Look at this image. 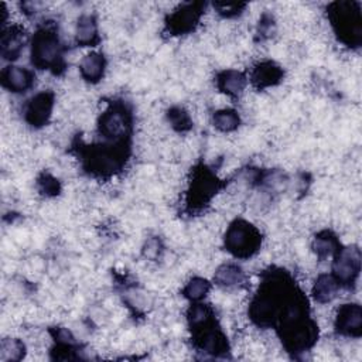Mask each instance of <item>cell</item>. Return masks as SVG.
Wrapping results in <instances>:
<instances>
[{
	"label": "cell",
	"mask_w": 362,
	"mask_h": 362,
	"mask_svg": "<svg viewBox=\"0 0 362 362\" xmlns=\"http://www.w3.org/2000/svg\"><path fill=\"white\" fill-rule=\"evenodd\" d=\"M339 247L341 246H339L337 238L329 230H322L318 235H315V238H314L313 249L320 260L334 256Z\"/></svg>",
	"instance_id": "20"
},
{
	"label": "cell",
	"mask_w": 362,
	"mask_h": 362,
	"mask_svg": "<svg viewBox=\"0 0 362 362\" xmlns=\"http://www.w3.org/2000/svg\"><path fill=\"white\" fill-rule=\"evenodd\" d=\"M64 47L54 28L41 27L33 37L31 62L40 69H51L59 74L65 69Z\"/></svg>",
	"instance_id": "2"
},
{
	"label": "cell",
	"mask_w": 362,
	"mask_h": 362,
	"mask_svg": "<svg viewBox=\"0 0 362 362\" xmlns=\"http://www.w3.org/2000/svg\"><path fill=\"white\" fill-rule=\"evenodd\" d=\"M339 286L335 281V279L329 274H321L314 283L313 287V296L318 303H329L331 300L335 298L337 291Z\"/></svg>",
	"instance_id": "19"
},
{
	"label": "cell",
	"mask_w": 362,
	"mask_h": 362,
	"mask_svg": "<svg viewBox=\"0 0 362 362\" xmlns=\"http://www.w3.org/2000/svg\"><path fill=\"white\" fill-rule=\"evenodd\" d=\"M99 134L115 143H126L132 132V113L123 102H113L100 115Z\"/></svg>",
	"instance_id": "5"
},
{
	"label": "cell",
	"mask_w": 362,
	"mask_h": 362,
	"mask_svg": "<svg viewBox=\"0 0 362 362\" xmlns=\"http://www.w3.org/2000/svg\"><path fill=\"white\" fill-rule=\"evenodd\" d=\"M191 329L194 332L195 345L201 351L212 355H222L228 351L226 337L218 327H215L214 317L202 324L191 327Z\"/></svg>",
	"instance_id": "8"
},
{
	"label": "cell",
	"mask_w": 362,
	"mask_h": 362,
	"mask_svg": "<svg viewBox=\"0 0 362 362\" xmlns=\"http://www.w3.org/2000/svg\"><path fill=\"white\" fill-rule=\"evenodd\" d=\"M260 245L262 233L245 219L233 221L225 233V247L235 257L247 259L260 249Z\"/></svg>",
	"instance_id": "4"
},
{
	"label": "cell",
	"mask_w": 362,
	"mask_h": 362,
	"mask_svg": "<svg viewBox=\"0 0 362 362\" xmlns=\"http://www.w3.org/2000/svg\"><path fill=\"white\" fill-rule=\"evenodd\" d=\"M51 334L57 344H75V338L66 328H54L51 329Z\"/></svg>",
	"instance_id": "28"
},
{
	"label": "cell",
	"mask_w": 362,
	"mask_h": 362,
	"mask_svg": "<svg viewBox=\"0 0 362 362\" xmlns=\"http://www.w3.org/2000/svg\"><path fill=\"white\" fill-rule=\"evenodd\" d=\"M54 107V93L51 90H44L34 95L24 112L25 122L33 127H42L48 123Z\"/></svg>",
	"instance_id": "10"
},
{
	"label": "cell",
	"mask_w": 362,
	"mask_h": 362,
	"mask_svg": "<svg viewBox=\"0 0 362 362\" xmlns=\"http://www.w3.org/2000/svg\"><path fill=\"white\" fill-rule=\"evenodd\" d=\"M219 187H221L219 180H216V177L208 168L204 167L195 171L194 180L191 182L189 197H188L189 205L198 206V205L208 204V201L219 189Z\"/></svg>",
	"instance_id": "9"
},
{
	"label": "cell",
	"mask_w": 362,
	"mask_h": 362,
	"mask_svg": "<svg viewBox=\"0 0 362 362\" xmlns=\"http://www.w3.org/2000/svg\"><path fill=\"white\" fill-rule=\"evenodd\" d=\"M211 288V283L202 277H192L182 290L185 298L191 301H199L206 296Z\"/></svg>",
	"instance_id": "23"
},
{
	"label": "cell",
	"mask_w": 362,
	"mask_h": 362,
	"mask_svg": "<svg viewBox=\"0 0 362 362\" xmlns=\"http://www.w3.org/2000/svg\"><path fill=\"white\" fill-rule=\"evenodd\" d=\"M359 7L358 1H335L328 7V17L337 37L349 47H359L362 41Z\"/></svg>",
	"instance_id": "1"
},
{
	"label": "cell",
	"mask_w": 362,
	"mask_h": 362,
	"mask_svg": "<svg viewBox=\"0 0 362 362\" xmlns=\"http://www.w3.org/2000/svg\"><path fill=\"white\" fill-rule=\"evenodd\" d=\"M283 69L273 61H262L252 71V83L257 89L277 85L283 79Z\"/></svg>",
	"instance_id": "14"
},
{
	"label": "cell",
	"mask_w": 362,
	"mask_h": 362,
	"mask_svg": "<svg viewBox=\"0 0 362 362\" xmlns=\"http://www.w3.org/2000/svg\"><path fill=\"white\" fill-rule=\"evenodd\" d=\"M245 273L243 270L233 263H226L222 264L214 276V280L216 284L223 286V287H233V286H240L245 281Z\"/></svg>",
	"instance_id": "18"
},
{
	"label": "cell",
	"mask_w": 362,
	"mask_h": 362,
	"mask_svg": "<svg viewBox=\"0 0 362 362\" xmlns=\"http://www.w3.org/2000/svg\"><path fill=\"white\" fill-rule=\"evenodd\" d=\"M75 40L82 47L95 45V44L99 42L98 23H96L95 16H92V14H82L78 18L76 28H75Z\"/></svg>",
	"instance_id": "15"
},
{
	"label": "cell",
	"mask_w": 362,
	"mask_h": 362,
	"mask_svg": "<svg viewBox=\"0 0 362 362\" xmlns=\"http://www.w3.org/2000/svg\"><path fill=\"white\" fill-rule=\"evenodd\" d=\"M212 122H214V126L221 132H233L238 129L240 119L235 110L222 109L215 112Z\"/></svg>",
	"instance_id": "21"
},
{
	"label": "cell",
	"mask_w": 362,
	"mask_h": 362,
	"mask_svg": "<svg viewBox=\"0 0 362 362\" xmlns=\"http://www.w3.org/2000/svg\"><path fill=\"white\" fill-rule=\"evenodd\" d=\"M361 270V250L356 246L339 247L334 255L332 277L339 287H351Z\"/></svg>",
	"instance_id": "6"
},
{
	"label": "cell",
	"mask_w": 362,
	"mask_h": 362,
	"mask_svg": "<svg viewBox=\"0 0 362 362\" xmlns=\"http://www.w3.org/2000/svg\"><path fill=\"white\" fill-rule=\"evenodd\" d=\"M105 66H106L105 57L100 52H90V54L85 55L83 59L81 61L79 71H81L82 78L86 82L96 83L102 79Z\"/></svg>",
	"instance_id": "16"
},
{
	"label": "cell",
	"mask_w": 362,
	"mask_h": 362,
	"mask_svg": "<svg viewBox=\"0 0 362 362\" xmlns=\"http://www.w3.org/2000/svg\"><path fill=\"white\" fill-rule=\"evenodd\" d=\"M204 3H185L175 8L165 20V28L171 35H182L195 30L202 16Z\"/></svg>",
	"instance_id": "7"
},
{
	"label": "cell",
	"mask_w": 362,
	"mask_h": 362,
	"mask_svg": "<svg viewBox=\"0 0 362 362\" xmlns=\"http://www.w3.org/2000/svg\"><path fill=\"white\" fill-rule=\"evenodd\" d=\"M216 86L221 92L226 93L228 96H238L246 86V76L235 69H226L218 74L216 76Z\"/></svg>",
	"instance_id": "17"
},
{
	"label": "cell",
	"mask_w": 362,
	"mask_h": 362,
	"mask_svg": "<svg viewBox=\"0 0 362 362\" xmlns=\"http://www.w3.org/2000/svg\"><path fill=\"white\" fill-rule=\"evenodd\" d=\"M25 346L17 338H4L0 346V359L4 362L20 361L24 356Z\"/></svg>",
	"instance_id": "22"
},
{
	"label": "cell",
	"mask_w": 362,
	"mask_h": 362,
	"mask_svg": "<svg viewBox=\"0 0 362 362\" xmlns=\"http://www.w3.org/2000/svg\"><path fill=\"white\" fill-rule=\"evenodd\" d=\"M335 329L341 335L359 337L362 334V308L359 304H344L337 311Z\"/></svg>",
	"instance_id": "11"
},
{
	"label": "cell",
	"mask_w": 362,
	"mask_h": 362,
	"mask_svg": "<svg viewBox=\"0 0 362 362\" xmlns=\"http://www.w3.org/2000/svg\"><path fill=\"white\" fill-rule=\"evenodd\" d=\"M127 144L92 146L83 153V165L93 175L107 177L120 171L127 158Z\"/></svg>",
	"instance_id": "3"
},
{
	"label": "cell",
	"mask_w": 362,
	"mask_h": 362,
	"mask_svg": "<svg viewBox=\"0 0 362 362\" xmlns=\"http://www.w3.org/2000/svg\"><path fill=\"white\" fill-rule=\"evenodd\" d=\"M214 7L218 10V13L223 17H233L239 16L242 10L246 7L245 3H214Z\"/></svg>",
	"instance_id": "26"
},
{
	"label": "cell",
	"mask_w": 362,
	"mask_h": 362,
	"mask_svg": "<svg viewBox=\"0 0 362 362\" xmlns=\"http://www.w3.org/2000/svg\"><path fill=\"white\" fill-rule=\"evenodd\" d=\"M274 31V21L269 14H263L262 18L259 20V25H257V34L260 35V38H269L270 35H273Z\"/></svg>",
	"instance_id": "27"
},
{
	"label": "cell",
	"mask_w": 362,
	"mask_h": 362,
	"mask_svg": "<svg viewBox=\"0 0 362 362\" xmlns=\"http://www.w3.org/2000/svg\"><path fill=\"white\" fill-rule=\"evenodd\" d=\"M33 82H34L33 72L23 66L8 65L1 71V85L10 92H14V93L27 92L33 86Z\"/></svg>",
	"instance_id": "13"
},
{
	"label": "cell",
	"mask_w": 362,
	"mask_h": 362,
	"mask_svg": "<svg viewBox=\"0 0 362 362\" xmlns=\"http://www.w3.org/2000/svg\"><path fill=\"white\" fill-rule=\"evenodd\" d=\"M37 187H38V191L42 194V195H47V197H54V195H58L59 191H61V184L59 181L52 177L51 174L48 173H42L38 180H37Z\"/></svg>",
	"instance_id": "25"
},
{
	"label": "cell",
	"mask_w": 362,
	"mask_h": 362,
	"mask_svg": "<svg viewBox=\"0 0 362 362\" xmlns=\"http://www.w3.org/2000/svg\"><path fill=\"white\" fill-rule=\"evenodd\" d=\"M27 41L25 30L20 25H10L1 31V57L7 61H14L20 57Z\"/></svg>",
	"instance_id": "12"
},
{
	"label": "cell",
	"mask_w": 362,
	"mask_h": 362,
	"mask_svg": "<svg viewBox=\"0 0 362 362\" xmlns=\"http://www.w3.org/2000/svg\"><path fill=\"white\" fill-rule=\"evenodd\" d=\"M167 117H168L171 126L178 132H185L192 127L191 117L182 107H178V106L171 107L167 113Z\"/></svg>",
	"instance_id": "24"
}]
</instances>
